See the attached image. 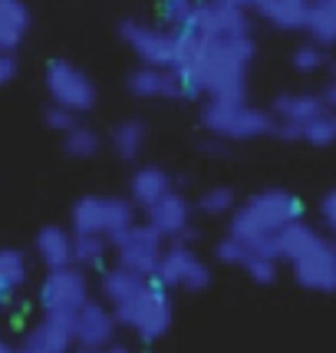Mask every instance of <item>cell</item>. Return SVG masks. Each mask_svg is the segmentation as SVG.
<instances>
[{"label":"cell","instance_id":"cell-1","mask_svg":"<svg viewBox=\"0 0 336 353\" xmlns=\"http://www.w3.org/2000/svg\"><path fill=\"white\" fill-rule=\"evenodd\" d=\"M254 37H201L175 30V60L191 96L208 99H247V70L254 63Z\"/></svg>","mask_w":336,"mask_h":353},{"label":"cell","instance_id":"cell-2","mask_svg":"<svg viewBox=\"0 0 336 353\" xmlns=\"http://www.w3.org/2000/svg\"><path fill=\"white\" fill-rule=\"evenodd\" d=\"M293 218H304V205L293 192H284V188H264L258 195L234 208L231 212V234L241 238L251 254H274V231L284 228Z\"/></svg>","mask_w":336,"mask_h":353},{"label":"cell","instance_id":"cell-3","mask_svg":"<svg viewBox=\"0 0 336 353\" xmlns=\"http://www.w3.org/2000/svg\"><path fill=\"white\" fill-rule=\"evenodd\" d=\"M201 125L208 136H218L224 142H251L274 136L277 116L271 109L251 106L247 99H204Z\"/></svg>","mask_w":336,"mask_h":353},{"label":"cell","instance_id":"cell-4","mask_svg":"<svg viewBox=\"0 0 336 353\" xmlns=\"http://www.w3.org/2000/svg\"><path fill=\"white\" fill-rule=\"evenodd\" d=\"M116 310V321L129 327L142 343H155L168 334L171 327V297H168V288L158 284V281H145L129 301H123Z\"/></svg>","mask_w":336,"mask_h":353},{"label":"cell","instance_id":"cell-5","mask_svg":"<svg viewBox=\"0 0 336 353\" xmlns=\"http://www.w3.org/2000/svg\"><path fill=\"white\" fill-rule=\"evenodd\" d=\"M70 221L73 231H90L116 241L129 225H136V205L132 199H119V195H83L73 205Z\"/></svg>","mask_w":336,"mask_h":353},{"label":"cell","instance_id":"cell-6","mask_svg":"<svg viewBox=\"0 0 336 353\" xmlns=\"http://www.w3.org/2000/svg\"><path fill=\"white\" fill-rule=\"evenodd\" d=\"M112 245H116V261L123 268L152 281L155 271H158V261L165 254V234L145 221V225H129Z\"/></svg>","mask_w":336,"mask_h":353},{"label":"cell","instance_id":"cell-7","mask_svg":"<svg viewBox=\"0 0 336 353\" xmlns=\"http://www.w3.org/2000/svg\"><path fill=\"white\" fill-rule=\"evenodd\" d=\"M43 83H46V92L53 103L60 106L73 109V112H90L99 99V90L76 63L70 60H50L46 63V73H43Z\"/></svg>","mask_w":336,"mask_h":353},{"label":"cell","instance_id":"cell-8","mask_svg":"<svg viewBox=\"0 0 336 353\" xmlns=\"http://www.w3.org/2000/svg\"><path fill=\"white\" fill-rule=\"evenodd\" d=\"M90 301V281L79 264L53 268L46 271L40 284V307L43 314H76Z\"/></svg>","mask_w":336,"mask_h":353},{"label":"cell","instance_id":"cell-9","mask_svg":"<svg viewBox=\"0 0 336 353\" xmlns=\"http://www.w3.org/2000/svg\"><path fill=\"white\" fill-rule=\"evenodd\" d=\"M155 281L165 284L168 291L171 288H178V291H204L211 284V271L191 251V245L171 241V245H165V254H162L158 271H155Z\"/></svg>","mask_w":336,"mask_h":353},{"label":"cell","instance_id":"cell-10","mask_svg":"<svg viewBox=\"0 0 336 353\" xmlns=\"http://www.w3.org/2000/svg\"><path fill=\"white\" fill-rule=\"evenodd\" d=\"M119 37L145 66H171L175 60V30L171 27H155L145 20H123Z\"/></svg>","mask_w":336,"mask_h":353},{"label":"cell","instance_id":"cell-11","mask_svg":"<svg viewBox=\"0 0 336 353\" xmlns=\"http://www.w3.org/2000/svg\"><path fill=\"white\" fill-rule=\"evenodd\" d=\"M185 27L201 33V37H251V30H254L251 10L234 7V3H221V0H201Z\"/></svg>","mask_w":336,"mask_h":353},{"label":"cell","instance_id":"cell-12","mask_svg":"<svg viewBox=\"0 0 336 353\" xmlns=\"http://www.w3.org/2000/svg\"><path fill=\"white\" fill-rule=\"evenodd\" d=\"M293 264V277L306 291L317 294H336V245L333 241H317V245L304 251Z\"/></svg>","mask_w":336,"mask_h":353},{"label":"cell","instance_id":"cell-13","mask_svg":"<svg viewBox=\"0 0 336 353\" xmlns=\"http://www.w3.org/2000/svg\"><path fill=\"white\" fill-rule=\"evenodd\" d=\"M136 99H191V90L175 66H138L125 79Z\"/></svg>","mask_w":336,"mask_h":353},{"label":"cell","instance_id":"cell-14","mask_svg":"<svg viewBox=\"0 0 336 353\" xmlns=\"http://www.w3.org/2000/svg\"><path fill=\"white\" fill-rule=\"evenodd\" d=\"M116 327H119L116 310L103 307V304H96V301H86V304L76 310V343H73V350L99 353L103 347L112 343Z\"/></svg>","mask_w":336,"mask_h":353},{"label":"cell","instance_id":"cell-15","mask_svg":"<svg viewBox=\"0 0 336 353\" xmlns=\"http://www.w3.org/2000/svg\"><path fill=\"white\" fill-rule=\"evenodd\" d=\"M76 343V314H46L20 347L40 353H70Z\"/></svg>","mask_w":336,"mask_h":353},{"label":"cell","instance_id":"cell-16","mask_svg":"<svg viewBox=\"0 0 336 353\" xmlns=\"http://www.w3.org/2000/svg\"><path fill=\"white\" fill-rule=\"evenodd\" d=\"M149 215V225H152L155 231H162L165 238H178L188 225H191V201L185 199L182 192H168V195H162V199L155 201L152 208L145 212Z\"/></svg>","mask_w":336,"mask_h":353},{"label":"cell","instance_id":"cell-17","mask_svg":"<svg viewBox=\"0 0 336 353\" xmlns=\"http://www.w3.org/2000/svg\"><path fill=\"white\" fill-rule=\"evenodd\" d=\"M171 188H175V182H171V175L162 165H142V169H136L132 182H129V199H132L136 208L149 212L155 201L168 195Z\"/></svg>","mask_w":336,"mask_h":353},{"label":"cell","instance_id":"cell-18","mask_svg":"<svg viewBox=\"0 0 336 353\" xmlns=\"http://www.w3.org/2000/svg\"><path fill=\"white\" fill-rule=\"evenodd\" d=\"M310 0H251V14H258L274 30H304V17Z\"/></svg>","mask_w":336,"mask_h":353},{"label":"cell","instance_id":"cell-19","mask_svg":"<svg viewBox=\"0 0 336 353\" xmlns=\"http://www.w3.org/2000/svg\"><path fill=\"white\" fill-rule=\"evenodd\" d=\"M33 248H36V258L43 261L46 271L73 264V234L66 228H60V225H46V228L36 231Z\"/></svg>","mask_w":336,"mask_h":353},{"label":"cell","instance_id":"cell-20","mask_svg":"<svg viewBox=\"0 0 336 353\" xmlns=\"http://www.w3.org/2000/svg\"><path fill=\"white\" fill-rule=\"evenodd\" d=\"M320 241V234L313 231V225H306L304 218H293L287 221L284 228L274 231V248H277V258H284V261H297L304 251Z\"/></svg>","mask_w":336,"mask_h":353},{"label":"cell","instance_id":"cell-21","mask_svg":"<svg viewBox=\"0 0 336 353\" xmlns=\"http://www.w3.org/2000/svg\"><path fill=\"white\" fill-rule=\"evenodd\" d=\"M30 33V7L23 0H0V50H17Z\"/></svg>","mask_w":336,"mask_h":353},{"label":"cell","instance_id":"cell-22","mask_svg":"<svg viewBox=\"0 0 336 353\" xmlns=\"http://www.w3.org/2000/svg\"><path fill=\"white\" fill-rule=\"evenodd\" d=\"M304 33L320 46H336V0H310Z\"/></svg>","mask_w":336,"mask_h":353},{"label":"cell","instance_id":"cell-23","mask_svg":"<svg viewBox=\"0 0 336 353\" xmlns=\"http://www.w3.org/2000/svg\"><path fill=\"white\" fill-rule=\"evenodd\" d=\"M142 284H145V277H138L136 271H129V268H123V264H116V268H109L106 274H103V281H99V294H103V301H106L109 307H119V304L129 301Z\"/></svg>","mask_w":336,"mask_h":353},{"label":"cell","instance_id":"cell-24","mask_svg":"<svg viewBox=\"0 0 336 353\" xmlns=\"http://www.w3.org/2000/svg\"><path fill=\"white\" fill-rule=\"evenodd\" d=\"M323 106V96L317 92H284V96H277L271 112L277 116V123L280 119H291V123H306L310 116H317Z\"/></svg>","mask_w":336,"mask_h":353},{"label":"cell","instance_id":"cell-25","mask_svg":"<svg viewBox=\"0 0 336 353\" xmlns=\"http://www.w3.org/2000/svg\"><path fill=\"white\" fill-rule=\"evenodd\" d=\"M145 139H149V129L142 119H123V123L112 129V149L119 159L125 162H136L142 149H145Z\"/></svg>","mask_w":336,"mask_h":353},{"label":"cell","instance_id":"cell-26","mask_svg":"<svg viewBox=\"0 0 336 353\" xmlns=\"http://www.w3.org/2000/svg\"><path fill=\"white\" fill-rule=\"evenodd\" d=\"M109 238L90 234V231H73V264L79 268H99L109 254Z\"/></svg>","mask_w":336,"mask_h":353},{"label":"cell","instance_id":"cell-27","mask_svg":"<svg viewBox=\"0 0 336 353\" xmlns=\"http://www.w3.org/2000/svg\"><path fill=\"white\" fill-rule=\"evenodd\" d=\"M30 277V261L20 248H0V284L10 288L17 294V288H23Z\"/></svg>","mask_w":336,"mask_h":353},{"label":"cell","instance_id":"cell-28","mask_svg":"<svg viewBox=\"0 0 336 353\" xmlns=\"http://www.w3.org/2000/svg\"><path fill=\"white\" fill-rule=\"evenodd\" d=\"M304 142H310L313 149H330V145H336V112L333 109H320L317 116L306 119Z\"/></svg>","mask_w":336,"mask_h":353},{"label":"cell","instance_id":"cell-29","mask_svg":"<svg viewBox=\"0 0 336 353\" xmlns=\"http://www.w3.org/2000/svg\"><path fill=\"white\" fill-rule=\"evenodd\" d=\"M99 145H103V139L92 132L90 125H73L70 132H63V152L70 155V159H92V155L99 152Z\"/></svg>","mask_w":336,"mask_h":353},{"label":"cell","instance_id":"cell-30","mask_svg":"<svg viewBox=\"0 0 336 353\" xmlns=\"http://www.w3.org/2000/svg\"><path fill=\"white\" fill-rule=\"evenodd\" d=\"M198 212H204V215H211V218L231 215L234 212V188H228V185L204 188L198 195Z\"/></svg>","mask_w":336,"mask_h":353},{"label":"cell","instance_id":"cell-31","mask_svg":"<svg viewBox=\"0 0 336 353\" xmlns=\"http://www.w3.org/2000/svg\"><path fill=\"white\" fill-rule=\"evenodd\" d=\"M291 63H293L297 73H306V77H310V73H320L323 66H326V46L306 40V43H300L297 50H293Z\"/></svg>","mask_w":336,"mask_h":353},{"label":"cell","instance_id":"cell-32","mask_svg":"<svg viewBox=\"0 0 336 353\" xmlns=\"http://www.w3.org/2000/svg\"><path fill=\"white\" fill-rule=\"evenodd\" d=\"M277 261H280V258H274V254H251L247 264H244V271L254 284H274L277 281Z\"/></svg>","mask_w":336,"mask_h":353},{"label":"cell","instance_id":"cell-33","mask_svg":"<svg viewBox=\"0 0 336 353\" xmlns=\"http://www.w3.org/2000/svg\"><path fill=\"white\" fill-rule=\"evenodd\" d=\"M214 254H218V261L221 264H241V268H244L247 258H251V248H247L241 238L228 234V238H221V241H218Z\"/></svg>","mask_w":336,"mask_h":353},{"label":"cell","instance_id":"cell-34","mask_svg":"<svg viewBox=\"0 0 336 353\" xmlns=\"http://www.w3.org/2000/svg\"><path fill=\"white\" fill-rule=\"evenodd\" d=\"M43 123H46V129H53V132H60L63 136V132H70V129L76 125V112L60 106V103H53V106H46Z\"/></svg>","mask_w":336,"mask_h":353},{"label":"cell","instance_id":"cell-35","mask_svg":"<svg viewBox=\"0 0 336 353\" xmlns=\"http://www.w3.org/2000/svg\"><path fill=\"white\" fill-rule=\"evenodd\" d=\"M277 139H284V142H304V123H291V119H280L274 129Z\"/></svg>","mask_w":336,"mask_h":353},{"label":"cell","instance_id":"cell-36","mask_svg":"<svg viewBox=\"0 0 336 353\" xmlns=\"http://www.w3.org/2000/svg\"><path fill=\"white\" fill-rule=\"evenodd\" d=\"M17 77V57L14 50H0V90L7 86V83H14Z\"/></svg>","mask_w":336,"mask_h":353},{"label":"cell","instance_id":"cell-37","mask_svg":"<svg viewBox=\"0 0 336 353\" xmlns=\"http://www.w3.org/2000/svg\"><path fill=\"white\" fill-rule=\"evenodd\" d=\"M320 218H323L326 228L336 231V188H330V192L320 199Z\"/></svg>","mask_w":336,"mask_h":353},{"label":"cell","instance_id":"cell-38","mask_svg":"<svg viewBox=\"0 0 336 353\" xmlns=\"http://www.w3.org/2000/svg\"><path fill=\"white\" fill-rule=\"evenodd\" d=\"M224 145H228L224 139L211 136V139H204V142H201L198 149H201V152H204V155H224Z\"/></svg>","mask_w":336,"mask_h":353},{"label":"cell","instance_id":"cell-39","mask_svg":"<svg viewBox=\"0 0 336 353\" xmlns=\"http://www.w3.org/2000/svg\"><path fill=\"white\" fill-rule=\"evenodd\" d=\"M320 96H323V106H326V109H333V112H336V79L330 83V86H326V90L320 92Z\"/></svg>","mask_w":336,"mask_h":353},{"label":"cell","instance_id":"cell-40","mask_svg":"<svg viewBox=\"0 0 336 353\" xmlns=\"http://www.w3.org/2000/svg\"><path fill=\"white\" fill-rule=\"evenodd\" d=\"M10 301H14V291H10V288H3V284H0V310L7 307V304H10Z\"/></svg>","mask_w":336,"mask_h":353},{"label":"cell","instance_id":"cell-41","mask_svg":"<svg viewBox=\"0 0 336 353\" xmlns=\"http://www.w3.org/2000/svg\"><path fill=\"white\" fill-rule=\"evenodd\" d=\"M99 353H129V350H125L123 343H109V347H103Z\"/></svg>","mask_w":336,"mask_h":353},{"label":"cell","instance_id":"cell-42","mask_svg":"<svg viewBox=\"0 0 336 353\" xmlns=\"http://www.w3.org/2000/svg\"><path fill=\"white\" fill-rule=\"evenodd\" d=\"M0 353H20V350H17V347H10V343H7V340L0 337Z\"/></svg>","mask_w":336,"mask_h":353},{"label":"cell","instance_id":"cell-43","mask_svg":"<svg viewBox=\"0 0 336 353\" xmlns=\"http://www.w3.org/2000/svg\"><path fill=\"white\" fill-rule=\"evenodd\" d=\"M326 70H330V77L336 79V57H333V60H326Z\"/></svg>","mask_w":336,"mask_h":353},{"label":"cell","instance_id":"cell-44","mask_svg":"<svg viewBox=\"0 0 336 353\" xmlns=\"http://www.w3.org/2000/svg\"><path fill=\"white\" fill-rule=\"evenodd\" d=\"M20 353H40V350H27V347H20Z\"/></svg>","mask_w":336,"mask_h":353}]
</instances>
